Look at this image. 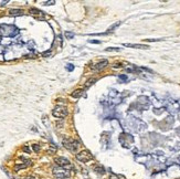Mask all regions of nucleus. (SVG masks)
Segmentation results:
<instances>
[{
	"label": "nucleus",
	"instance_id": "obj_5",
	"mask_svg": "<svg viewBox=\"0 0 180 179\" xmlns=\"http://www.w3.org/2000/svg\"><path fill=\"white\" fill-rule=\"evenodd\" d=\"M55 164H57L59 167H63V168H72L71 166V163L70 160L67 158H64V157H57L54 159Z\"/></svg>",
	"mask_w": 180,
	"mask_h": 179
},
{
	"label": "nucleus",
	"instance_id": "obj_22",
	"mask_svg": "<svg viewBox=\"0 0 180 179\" xmlns=\"http://www.w3.org/2000/svg\"><path fill=\"white\" fill-rule=\"evenodd\" d=\"M54 3V1H49V2H44V4L45 6H48V4H53Z\"/></svg>",
	"mask_w": 180,
	"mask_h": 179
},
{
	"label": "nucleus",
	"instance_id": "obj_6",
	"mask_svg": "<svg viewBox=\"0 0 180 179\" xmlns=\"http://www.w3.org/2000/svg\"><path fill=\"white\" fill-rule=\"evenodd\" d=\"M107 65H108V61L107 60H103V61H100L98 63H96L92 69L95 70V71H101V70L104 69V67H106Z\"/></svg>",
	"mask_w": 180,
	"mask_h": 179
},
{
	"label": "nucleus",
	"instance_id": "obj_19",
	"mask_svg": "<svg viewBox=\"0 0 180 179\" xmlns=\"http://www.w3.org/2000/svg\"><path fill=\"white\" fill-rule=\"evenodd\" d=\"M51 54H52V52H51V51H47V52L43 53L42 55H43V57H48V55H51Z\"/></svg>",
	"mask_w": 180,
	"mask_h": 179
},
{
	"label": "nucleus",
	"instance_id": "obj_9",
	"mask_svg": "<svg viewBox=\"0 0 180 179\" xmlns=\"http://www.w3.org/2000/svg\"><path fill=\"white\" fill-rule=\"evenodd\" d=\"M125 47H130V48H135V49H148L149 47L148 45H145V44H129V43H125L124 44Z\"/></svg>",
	"mask_w": 180,
	"mask_h": 179
},
{
	"label": "nucleus",
	"instance_id": "obj_15",
	"mask_svg": "<svg viewBox=\"0 0 180 179\" xmlns=\"http://www.w3.org/2000/svg\"><path fill=\"white\" fill-rule=\"evenodd\" d=\"M32 147H33V150H34L35 153H38V152L40 150V146H39L38 144H34V145H32Z\"/></svg>",
	"mask_w": 180,
	"mask_h": 179
},
{
	"label": "nucleus",
	"instance_id": "obj_2",
	"mask_svg": "<svg viewBox=\"0 0 180 179\" xmlns=\"http://www.w3.org/2000/svg\"><path fill=\"white\" fill-rule=\"evenodd\" d=\"M53 175L57 179H65L70 177V171L63 167H55L53 168Z\"/></svg>",
	"mask_w": 180,
	"mask_h": 179
},
{
	"label": "nucleus",
	"instance_id": "obj_1",
	"mask_svg": "<svg viewBox=\"0 0 180 179\" xmlns=\"http://www.w3.org/2000/svg\"><path fill=\"white\" fill-rule=\"evenodd\" d=\"M63 146L66 148V149H69L70 152H76L77 147H79V141L73 139V138H64L63 139Z\"/></svg>",
	"mask_w": 180,
	"mask_h": 179
},
{
	"label": "nucleus",
	"instance_id": "obj_12",
	"mask_svg": "<svg viewBox=\"0 0 180 179\" xmlns=\"http://www.w3.org/2000/svg\"><path fill=\"white\" fill-rule=\"evenodd\" d=\"M30 13L33 15V16H40V15H42V11H40V10H38V9L32 8V9H30Z\"/></svg>",
	"mask_w": 180,
	"mask_h": 179
},
{
	"label": "nucleus",
	"instance_id": "obj_14",
	"mask_svg": "<svg viewBox=\"0 0 180 179\" xmlns=\"http://www.w3.org/2000/svg\"><path fill=\"white\" fill-rule=\"evenodd\" d=\"M65 36L67 39H73L74 38V33L73 32H65Z\"/></svg>",
	"mask_w": 180,
	"mask_h": 179
},
{
	"label": "nucleus",
	"instance_id": "obj_8",
	"mask_svg": "<svg viewBox=\"0 0 180 179\" xmlns=\"http://www.w3.org/2000/svg\"><path fill=\"white\" fill-rule=\"evenodd\" d=\"M95 82H97V79H96V77H91V79H89L87 81L84 83V88H85V89H89V88H91V86L94 84Z\"/></svg>",
	"mask_w": 180,
	"mask_h": 179
},
{
	"label": "nucleus",
	"instance_id": "obj_4",
	"mask_svg": "<svg viewBox=\"0 0 180 179\" xmlns=\"http://www.w3.org/2000/svg\"><path fill=\"white\" fill-rule=\"evenodd\" d=\"M76 159L82 163H87L90 160L94 159V156H93L91 152H89V150H82L81 153L76 154Z\"/></svg>",
	"mask_w": 180,
	"mask_h": 179
},
{
	"label": "nucleus",
	"instance_id": "obj_11",
	"mask_svg": "<svg viewBox=\"0 0 180 179\" xmlns=\"http://www.w3.org/2000/svg\"><path fill=\"white\" fill-rule=\"evenodd\" d=\"M94 171H96L97 174H105V168L102 165H95L94 166Z\"/></svg>",
	"mask_w": 180,
	"mask_h": 179
},
{
	"label": "nucleus",
	"instance_id": "obj_16",
	"mask_svg": "<svg viewBox=\"0 0 180 179\" xmlns=\"http://www.w3.org/2000/svg\"><path fill=\"white\" fill-rule=\"evenodd\" d=\"M106 51H121V49L119 48H107L106 49Z\"/></svg>",
	"mask_w": 180,
	"mask_h": 179
},
{
	"label": "nucleus",
	"instance_id": "obj_3",
	"mask_svg": "<svg viewBox=\"0 0 180 179\" xmlns=\"http://www.w3.org/2000/svg\"><path fill=\"white\" fill-rule=\"evenodd\" d=\"M52 115L54 117H57V118H64V117L67 116V109L66 107L61 106V105L55 106L54 109L52 111Z\"/></svg>",
	"mask_w": 180,
	"mask_h": 179
},
{
	"label": "nucleus",
	"instance_id": "obj_23",
	"mask_svg": "<svg viewBox=\"0 0 180 179\" xmlns=\"http://www.w3.org/2000/svg\"><path fill=\"white\" fill-rule=\"evenodd\" d=\"M91 43H100V41H94V40H90Z\"/></svg>",
	"mask_w": 180,
	"mask_h": 179
},
{
	"label": "nucleus",
	"instance_id": "obj_13",
	"mask_svg": "<svg viewBox=\"0 0 180 179\" xmlns=\"http://www.w3.org/2000/svg\"><path fill=\"white\" fill-rule=\"evenodd\" d=\"M119 24H121V21H118V22H117V23H115V24H114V26H112V27H110V28L108 29V31H107V33H108V32H112V31H113V30H114L115 28H117V27H118V26H119Z\"/></svg>",
	"mask_w": 180,
	"mask_h": 179
},
{
	"label": "nucleus",
	"instance_id": "obj_7",
	"mask_svg": "<svg viewBox=\"0 0 180 179\" xmlns=\"http://www.w3.org/2000/svg\"><path fill=\"white\" fill-rule=\"evenodd\" d=\"M83 94H84V90H82V89H79V90L73 91L71 95H72L74 98H80L81 96H83Z\"/></svg>",
	"mask_w": 180,
	"mask_h": 179
},
{
	"label": "nucleus",
	"instance_id": "obj_18",
	"mask_svg": "<svg viewBox=\"0 0 180 179\" xmlns=\"http://www.w3.org/2000/svg\"><path fill=\"white\" fill-rule=\"evenodd\" d=\"M119 79L122 80V81H124V82H126V81H127V80H128L127 75H119Z\"/></svg>",
	"mask_w": 180,
	"mask_h": 179
},
{
	"label": "nucleus",
	"instance_id": "obj_17",
	"mask_svg": "<svg viewBox=\"0 0 180 179\" xmlns=\"http://www.w3.org/2000/svg\"><path fill=\"white\" fill-rule=\"evenodd\" d=\"M73 69H74V65H73V64H67V66H66V70H67V71H73Z\"/></svg>",
	"mask_w": 180,
	"mask_h": 179
},
{
	"label": "nucleus",
	"instance_id": "obj_21",
	"mask_svg": "<svg viewBox=\"0 0 180 179\" xmlns=\"http://www.w3.org/2000/svg\"><path fill=\"white\" fill-rule=\"evenodd\" d=\"M113 66H114V67H121V66H122V64H121V63H115Z\"/></svg>",
	"mask_w": 180,
	"mask_h": 179
},
{
	"label": "nucleus",
	"instance_id": "obj_20",
	"mask_svg": "<svg viewBox=\"0 0 180 179\" xmlns=\"http://www.w3.org/2000/svg\"><path fill=\"white\" fill-rule=\"evenodd\" d=\"M23 150H24V152H27V153H31V149H30L29 147H27V146H24V147H23Z\"/></svg>",
	"mask_w": 180,
	"mask_h": 179
},
{
	"label": "nucleus",
	"instance_id": "obj_10",
	"mask_svg": "<svg viewBox=\"0 0 180 179\" xmlns=\"http://www.w3.org/2000/svg\"><path fill=\"white\" fill-rule=\"evenodd\" d=\"M9 13L11 16H22L23 15V11L21 9H11L9 11Z\"/></svg>",
	"mask_w": 180,
	"mask_h": 179
}]
</instances>
